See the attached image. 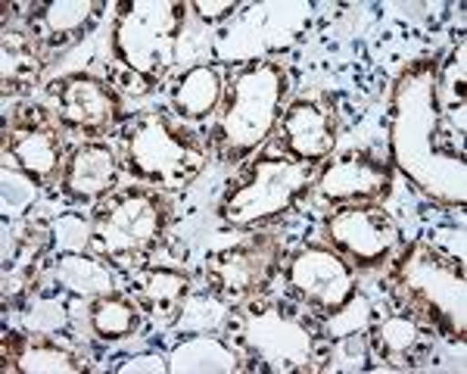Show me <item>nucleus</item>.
I'll return each instance as SVG.
<instances>
[{"label":"nucleus","instance_id":"nucleus-24","mask_svg":"<svg viewBox=\"0 0 467 374\" xmlns=\"http://www.w3.org/2000/svg\"><path fill=\"white\" fill-rule=\"evenodd\" d=\"M0 59H4V94H26L28 88L37 81L47 57L41 54V47L35 44L32 35L6 28L4 32V47H0Z\"/></svg>","mask_w":467,"mask_h":374},{"label":"nucleus","instance_id":"nucleus-27","mask_svg":"<svg viewBox=\"0 0 467 374\" xmlns=\"http://www.w3.org/2000/svg\"><path fill=\"white\" fill-rule=\"evenodd\" d=\"M371 343H368V331H352L343 337H334L327 353L321 356V371H368L371 369Z\"/></svg>","mask_w":467,"mask_h":374},{"label":"nucleus","instance_id":"nucleus-30","mask_svg":"<svg viewBox=\"0 0 467 374\" xmlns=\"http://www.w3.org/2000/svg\"><path fill=\"white\" fill-rule=\"evenodd\" d=\"M116 371H169V358H162V356H153V353H147V356H138V358H131L128 365H119Z\"/></svg>","mask_w":467,"mask_h":374},{"label":"nucleus","instance_id":"nucleus-6","mask_svg":"<svg viewBox=\"0 0 467 374\" xmlns=\"http://www.w3.org/2000/svg\"><path fill=\"white\" fill-rule=\"evenodd\" d=\"M125 160L134 178L153 187H184L206 169L209 150L160 112H140L125 129Z\"/></svg>","mask_w":467,"mask_h":374},{"label":"nucleus","instance_id":"nucleus-5","mask_svg":"<svg viewBox=\"0 0 467 374\" xmlns=\"http://www.w3.org/2000/svg\"><path fill=\"white\" fill-rule=\"evenodd\" d=\"M171 206L160 191L128 187L109 197L90 222V250L116 265H140L169 228Z\"/></svg>","mask_w":467,"mask_h":374},{"label":"nucleus","instance_id":"nucleus-9","mask_svg":"<svg viewBox=\"0 0 467 374\" xmlns=\"http://www.w3.org/2000/svg\"><path fill=\"white\" fill-rule=\"evenodd\" d=\"M284 259V246L275 234H259L250 241L228 246L206 262L209 290L228 303H246L268 287L271 275Z\"/></svg>","mask_w":467,"mask_h":374},{"label":"nucleus","instance_id":"nucleus-10","mask_svg":"<svg viewBox=\"0 0 467 374\" xmlns=\"http://www.w3.org/2000/svg\"><path fill=\"white\" fill-rule=\"evenodd\" d=\"M240 347L259 358L265 371H306L312 369L315 343L303 321L284 316L281 309H262L240 327Z\"/></svg>","mask_w":467,"mask_h":374},{"label":"nucleus","instance_id":"nucleus-7","mask_svg":"<svg viewBox=\"0 0 467 374\" xmlns=\"http://www.w3.org/2000/svg\"><path fill=\"white\" fill-rule=\"evenodd\" d=\"M312 178L315 162L293 160V156H262L253 166L250 178L222 200L218 215L234 228H253V224L271 222L303 197Z\"/></svg>","mask_w":467,"mask_h":374},{"label":"nucleus","instance_id":"nucleus-21","mask_svg":"<svg viewBox=\"0 0 467 374\" xmlns=\"http://www.w3.org/2000/svg\"><path fill=\"white\" fill-rule=\"evenodd\" d=\"M224 100V78L215 66H191L171 88V107L187 122L215 116Z\"/></svg>","mask_w":467,"mask_h":374},{"label":"nucleus","instance_id":"nucleus-2","mask_svg":"<svg viewBox=\"0 0 467 374\" xmlns=\"http://www.w3.org/2000/svg\"><path fill=\"white\" fill-rule=\"evenodd\" d=\"M290 78L275 59H255L240 66L224 88V103L213 131V150L222 162H240L275 131L281 119Z\"/></svg>","mask_w":467,"mask_h":374},{"label":"nucleus","instance_id":"nucleus-23","mask_svg":"<svg viewBox=\"0 0 467 374\" xmlns=\"http://www.w3.org/2000/svg\"><path fill=\"white\" fill-rule=\"evenodd\" d=\"M54 278L59 287H66L75 296H107L116 294V278L109 272V262L88 253H63L54 262Z\"/></svg>","mask_w":467,"mask_h":374},{"label":"nucleus","instance_id":"nucleus-13","mask_svg":"<svg viewBox=\"0 0 467 374\" xmlns=\"http://www.w3.org/2000/svg\"><path fill=\"white\" fill-rule=\"evenodd\" d=\"M4 153L6 162L32 175L37 184H47L57 178L59 162H63V144L50 122L47 109L28 107L13 116V129H4Z\"/></svg>","mask_w":467,"mask_h":374},{"label":"nucleus","instance_id":"nucleus-19","mask_svg":"<svg viewBox=\"0 0 467 374\" xmlns=\"http://www.w3.org/2000/svg\"><path fill=\"white\" fill-rule=\"evenodd\" d=\"M4 369L19 374H78L88 371V365L54 337L32 331L4 337Z\"/></svg>","mask_w":467,"mask_h":374},{"label":"nucleus","instance_id":"nucleus-25","mask_svg":"<svg viewBox=\"0 0 467 374\" xmlns=\"http://www.w3.org/2000/svg\"><path fill=\"white\" fill-rule=\"evenodd\" d=\"M88 325L97 340H125V337H131L140 327V306L134 303V296L122 294L97 296L90 299Z\"/></svg>","mask_w":467,"mask_h":374},{"label":"nucleus","instance_id":"nucleus-14","mask_svg":"<svg viewBox=\"0 0 467 374\" xmlns=\"http://www.w3.org/2000/svg\"><path fill=\"white\" fill-rule=\"evenodd\" d=\"M393 187V169L371 153H346L318 175V193L334 203H374Z\"/></svg>","mask_w":467,"mask_h":374},{"label":"nucleus","instance_id":"nucleus-15","mask_svg":"<svg viewBox=\"0 0 467 374\" xmlns=\"http://www.w3.org/2000/svg\"><path fill=\"white\" fill-rule=\"evenodd\" d=\"M436 331L427 325L424 318H418L414 312H393L387 318H378L368 327V343H371V356L380 365L396 371L418 369L427 358L433 347Z\"/></svg>","mask_w":467,"mask_h":374},{"label":"nucleus","instance_id":"nucleus-18","mask_svg":"<svg viewBox=\"0 0 467 374\" xmlns=\"http://www.w3.org/2000/svg\"><path fill=\"white\" fill-rule=\"evenodd\" d=\"M37 13H32V35L35 44L41 47L44 57L57 54V50L72 47L78 37L97 26L100 13L107 10L103 4L94 0H50V4H37Z\"/></svg>","mask_w":467,"mask_h":374},{"label":"nucleus","instance_id":"nucleus-26","mask_svg":"<svg viewBox=\"0 0 467 374\" xmlns=\"http://www.w3.org/2000/svg\"><path fill=\"white\" fill-rule=\"evenodd\" d=\"M231 306L228 299L218 294H187L184 306H181L175 325L187 334H218L222 337L231 327Z\"/></svg>","mask_w":467,"mask_h":374},{"label":"nucleus","instance_id":"nucleus-4","mask_svg":"<svg viewBox=\"0 0 467 374\" xmlns=\"http://www.w3.org/2000/svg\"><path fill=\"white\" fill-rule=\"evenodd\" d=\"M191 6L169 0H128L112 22V57L128 69L131 91L144 94L175 63L178 35Z\"/></svg>","mask_w":467,"mask_h":374},{"label":"nucleus","instance_id":"nucleus-1","mask_svg":"<svg viewBox=\"0 0 467 374\" xmlns=\"http://www.w3.org/2000/svg\"><path fill=\"white\" fill-rule=\"evenodd\" d=\"M436 59H418L399 75L389 100V160L424 197L464 206V134L436 107Z\"/></svg>","mask_w":467,"mask_h":374},{"label":"nucleus","instance_id":"nucleus-22","mask_svg":"<svg viewBox=\"0 0 467 374\" xmlns=\"http://www.w3.org/2000/svg\"><path fill=\"white\" fill-rule=\"evenodd\" d=\"M244 356L218 334H191L169 356V371H240Z\"/></svg>","mask_w":467,"mask_h":374},{"label":"nucleus","instance_id":"nucleus-3","mask_svg":"<svg viewBox=\"0 0 467 374\" xmlns=\"http://www.w3.org/2000/svg\"><path fill=\"white\" fill-rule=\"evenodd\" d=\"M393 290L399 303L433 331L462 340L467 331V287L464 265L440 253L433 244L414 241L393 262Z\"/></svg>","mask_w":467,"mask_h":374},{"label":"nucleus","instance_id":"nucleus-8","mask_svg":"<svg viewBox=\"0 0 467 374\" xmlns=\"http://www.w3.org/2000/svg\"><path fill=\"white\" fill-rule=\"evenodd\" d=\"M290 294L312 312L330 318L356 296V268L343 253L327 246H303L284 265Z\"/></svg>","mask_w":467,"mask_h":374},{"label":"nucleus","instance_id":"nucleus-12","mask_svg":"<svg viewBox=\"0 0 467 374\" xmlns=\"http://www.w3.org/2000/svg\"><path fill=\"white\" fill-rule=\"evenodd\" d=\"M50 91L57 97V116L66 129L100 138L122 122V100L109 81L94 75H66L54 81Z\"/></svg>","mask_w":467,"mask_h":374},{"label":"nucleus","instance_id":"nucleus-20","mask_svg":"<svg viewBox=\"0 0 467 374\" xmlns=\"http://www.w3.org/2000/svg\"><path fill=\"white\" fill-rule=\"evenodd\" d=\"M191 294V278L178 268L165 265H144L131 278V296L150 318L162 325H175L181 306Z\"/></svg>","mask_w":467,"mask_h":374},{"label":"nucleus","instance_id":"nucleus-28","mask_svg":"<svg viewBox=\"0 0 467 374\" xmlns=\"http://www.w3.org/2000/svg\"><path fill=\"white\" fill-rule=\"evenodd\" d=\"M0 182H4V215L6 219H10V215H22L37 200V182L16 166L13 169L4 166Z\"/></svg>","mask_w":467,"mask_h":374},{"label":"nucleus","instance_id":"nucleus-17","mask_svg":"<svg viewBox=\"0 0 467 374\" xmlns=\"http://www.w3.org/2000/svg\"><path fill=\"white\" fill-rule=\"evenodd\" d=\"M59 187L75 203H97L103 197H112L119 187V160L112 147L100 144V140L75 147L63 166Z\"/></svg>","mask_w":467,"mask_h":374},{"label":"nucleus","instance_id":"nucleus-29","mask_svg":"<svg viewBox=\"0 0 467 374\" xmlns=\"http://www.w3.org/2000/svg\"><path fill=\"white\" fill-rule=\"evenodd\" d=\"M191 10L197 13L200 19H206V22H218V19L231 16V13L237 10V4H234V0H222V4H209V0H193Z\"/></svg>","mask_w":467,"mask_h":374},{"label":"nucleus","instance_id":"nucleus-16","mask_svg":"<svg viewBox=\"0 0 467 374\" xmlns=\"http://www.w3.org/2000/svg\"><path fill=\"white\" fill-rule=\"evenodd\" d=\"M281 134L287 156L318 166L337 147V112L318 100H296L284 112Z\"/></svg>","mask_w":467,"mask_h":374},{"label":"nucleus","instance_id":"nucleus-11","mask_svg":"<svg viewBox=\"0 0 467 374\" xmlns=\"http://www.w3.org/2000/svg\"><path fill=\"white\" fill-rule=\"evenodd\" d=\"M324 231L337 246V253L349 256L358 265H383L399 244L393 219L378 206L352 203L334 209L324 222Z\"/></svg>","mask_w":467,"mask_h":374}]
</instances>
